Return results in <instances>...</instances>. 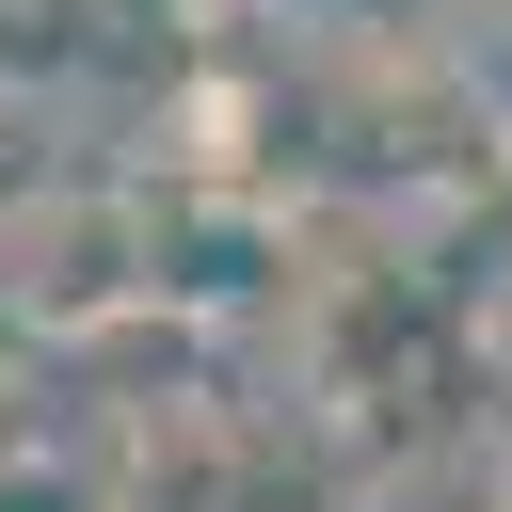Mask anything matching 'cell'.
I'll list each match as a JSON object with an SVG mask.
<instances>
[{
	"label": "cell",
	"instance_id": "1",
	"mask_svg": "<svg viewBox=\"0 0 512 512\" xmlns=\"http://www.w3.org/2000/svg\"><path fill=\"white\" fill-rule=\"evenodd\" d=\"M96 48H112V0H0V96L96 80Z\"/></svg>",
	"mask_w": 512,
	"mask_h": 512
}]
</instances>
